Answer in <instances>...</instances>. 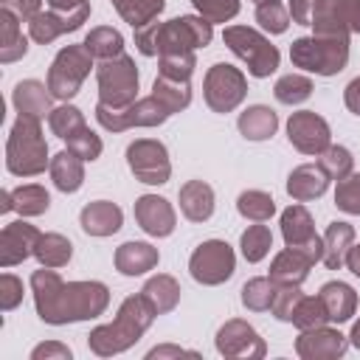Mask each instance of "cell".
Masks as SVG:
<instances>
[{"mask_svg": "<svg viewBox=\"0 0 360 360\" xmlns=\"http://www.w3.org/2000/svg\"><path fill=\"white\" fill-rule=\"evenodd\" d=\"M31 292L39 321L65 326L76 321L98 318L110 307V290L101 281H62L53 267L31 273Z\"/></svg>", "mask_w": 360, "mask_h": 360, "instance_id": "6da1fadb", "label": "cell"}, {"mask_svg": "<svg viewBox=\"0 0 360 360\" xmlns=\"http://www.w3.org/2000/svg\"><path fill=\"white\" fill-rule=\"evenodd\" d=\"M152 321H155V309L149 307V301L141 292L129 295L121 301L118 315L110 323H101L87 335V346L98 357L121 354L141 340V335L152 326Z\"/></svg>", "mask_w": 360, "mask_h": 360, "instance_id": "7a4b0ae2", "label": "cell"}, {"mask_svg": "<svg viewBox=\"0 0 360 360\" xmlns=\"http://www.w3.org/2000/svg\"><path fill=\"white\" fill-rule=\"evenodd\" d=\"M45 166H51V158L39 118L17 115L6 141V169L17 177H37L45 172Z\"/></svg>", "mask_w": 360, "mask_h": 360, "instance_id": "3957f363", "label": "cell"}, {"mask_svg": "<svg viewBox=\"0 0 360 360\" xmlns=\"http://www.w3.org/2000/svg\"><path fill=\"white\" fill-rule=\"evenodd\" d=\"M290 59L295 68L315 76H335L349 62V37L312 34L290 45Z\"/></svg>", "mask_w": 360, "mask_h": 360, "instance_id": "277c9868", "label": "cell"}, {"mask_svg": "<svg viewBox=\"0 0 360 360\" xmlns=\"http://www.w3.org/2000/svg\"><path fill=\"white\" fill-rule=\"evenodd\" d=\"M96 82H98V104L110 110H124L132 101H138V68L135 59L121 53L115 59H104L96 68Z\"/></svg>", "mask_w": 360, "mask_h": 360, "instance_id": "5b68a950", "label": "cell"}, {"mask_svg": "<svg viewBox=\"0 0 360 360\" xmlns=\"http://www.w3.org/2000/svg\"><path fill=\"white\" fill-rule=\"evenodd\" d=\"M222 39L225 45L248 65V73L256 76V79H264L270 73H276L278 68V48L264 37L259 34L256 28H248V25H228L222 31Z\"/></svg>", "mask_w": 360, "mask_h": 360, "instance_id": "8992f818", "label": "cell"}, {"mask_svg": "<svg viewBox=\"0 0 360 360\" xmlns=\"http://www.w3.org/2000/svg\"><path fill=\"white\" fill-rule=\"evenodd\" d=\"M90 68H93V53L84 48V42L82 45H65L53 56L51 70H48L51 96L59 101H70L82 90L84 79L90 76Z\"/></svg>", "mask_w": 360, "mask_h": 360, "instance_id": "52a82bcc", "label": "cell"}, {"mask_svg": "<svg viewBox=\"0 0 360 360\" xmlns=\"http://www.w3.org/2000/svg\"><path fill=\"white\" fill-rule=\"evenodd\" d=\"M214 37V25L205 17H174L158 25V56L163 53H194Z\"/></svg>", "mask_w": 360, "mask_h": 360, "instance_id": "ba28073f", "label": "cell"}, {"mask_svg": "<svg viewBox=\"0 0 360 360\" xmlns=\"http://www.w3.org/2000/svg\"><path fill=\"white\" fill-rule=\"evenodd\" d=\"M202 96L214 112H231L245 101L248 79L239 68H233L228 62H217L208 68V73L202 79Z\"/></svg>", "mask_w": 360, "mask_h": 360, "instance_id": "9c48e42d", "label": "cell"}, {"mask_svg": "<svg viewBox=\"0 0 360 360\" xmlns=\"http://www.w3.org/2000/svg\"><path fill=\"white\" fill-rule=\"evenodd\" d=\"M233 270H236L233 248L222 239H205L202 245L194 248V253L188 259L191 278L205 287H217V284L228 281L233 276Z\"/></svg>", "mask_w": 360, "mask_h": 360, "instance_id": "30bf717a", "label": "cell"}, {"mask_svg": "<svg viewBox=\"0 0 360 360\" xmlns=\"http://www.w3.org/2000/svg\"><path fill=\"white\" fill-rule=\"evenodd\" d=\"M172 112L155 98V96H146V98H138L132 101L129 107L124 110H110L104 104L96 107V121L107 129V132H124V129H132V127H158L169 118Z\"/></svg>", "mask_w": 360, "mask_h": 360, "instance_id": "8fae6325", "label": "cell"}, {"mask_svg": "<svg viewBox=\"0 0 360 360\" xmlns=\"http://www.w3.org/2000/svg\"><path fill=\"white\" fill-rule=\"evenodd\" d=\"M127 163H129V172L135 174V180H141L146 186H163L172 177L169 152L160 141H152V138L132 141L127 146Z\"/></svg>", "mask_w": 360, "mask_h": 360, "instance_id": "7c38bea8", "label": "cell"}, {"mask_svg": "<svg viewBox=\"0 0 360 360\" xmlns=\"http://www.w3.org/2000/svg\"><path fill=\"white\" fill-rule=\"evenodd\" d=\"M309 25L315 34H360V0H315Z\"/></svg>", "mask_w": 360, "mask_h": 360, "instance_id": "4fadbf2b", "label": "cell"}, {"mask_svg": "<svg viewBox=\"0 0 360 360\" xmlns=\"http://www.w3.org/2000/svg\"><path fill=\"white\" fill-rule=\"evenodd\" d=\"M287 138L304 155H321L332 146L329 124L312 110H298L287 118Z\"/></svg>", "mask_w": 360, "mask_h": 360, "instance_id": "5bb4252c", "label": "cell"}, {"mask_svg": "<svg viewBox=\"0 0 360 360\" xmlns=\"http://www.w3.org/2000/svg\"><path fill=\"white\" fill-rule=\"evenodd\" d=\"M217 352L222 357H239V360H262L267 354L264 340L259 338V332L248 323V321H225L217 329Z\"/></svg>", "mask_w": 360, "mask_h": 360, "instance_id": "9a60e30c", "label": "cell"}, {"mask_svg": "<svg viewBox=\"0 0 360 360\" xmlns=\"http://www.w3.org/2000/svg\"><path fill=\"white\" fill-rule=\"evenodd\" d=\"M349 349V338L340 335L332 326H315V329H301L295 338V354L301 360H338Z\"/></svg>", "mask_w": 360, "mask_h": 360, "instance_id": "2e32d148", "label": "cell"}, {"mask_svg": "<svg viewBox=\"0 0 360 360\" xmlns=\"http://www.w3.org/2000/svg\"><path fill=\"white\" fill-rule=\"evenodd\" d=\"M281 236H284V245L287 248L309 250L318 259L323 256V239L315 233L312 217H309V211L304 205H290L281 214Z\"/></svg>", "mask_w": 360, "mask_h": 360, "instance_id": "e0dca14e", "label": "cell"}, {"mask_svg": "<svg viewBox=\"0 0 360 360\" xmlns=\"http://www.w3.org/2000/svg\"><path fill=\"white\" fill-rule=\"evenodd\" d=\"M39 231L34 225H28L25 219H14L8 225H3L0 231V264L3 267H14L20 262H25L28 256H34Z\"/></svg>", "mask_w": 360, "mask_h": 360, "instance_id": "ac0fdd59", "label": "cell"}, {"mask_svg": "<svg viewBox=\"0 0 360 360\" xmlns=\"http://www.w3.org/2000/svg\"><path fill=\"white\" fill-rule=\"evenodd\" d=\"M135 222L149 233V236H169L177 225L174 208L166 197L158 194H143L135 200Z\"/></svg>", "mask_w": 360, "mask_h": 360, "instance_id": "d6986e66", "label": "cell"}, {"mask_svg": "<svg viewBox=\"0 0 360 360\" xmlns=\"http://www.w3.org/2000/svg\"><path fill=\"white\" fill-rule=\"evenodd\" d=\"M121 222H124V211L110 200L87 202L79 214V225L90 236H112L121 231Z\"/></svg>", "mask_w": 360, "mask_h": 360, "instance_id": "ffe728a7", "label": "cell"}, {"mask_svg": "<svg viewBox=\"0 0 360 360\" xmlns=\"http://www.w3.org/2000/svg\"><path fill=\"white\" fill-rule=\"evenodd\" d=\"M87 20V14H59V11H39L31 22H28V34L34 42L39 45H51L56 37L62 34H70V31H79L82 22Z\"/></svg>", "mask_w": 360, "mask_h": 360, "instance_id": "44dd1931", "label": "cell"}, {"mask_svg": "<svg viewBox=\"0 0 360 360\" xmlns=\"http://www.w3.org/2000/svg\"><path fill=\"white\" fill-rule=\"evenodd\" d=\"M329 188V174L321 169V163H301L287 177V194L295 202L318 200Z\"/></svg>", "mask_w": 360, "mask_h": 360, "instance_id": "7402d4cb", "label": "cell"}, {"mask_svg": "<svg viewBox=\"0 0 360 360\" xmlns=\"http://www.w3.org/2000/svg\"><path fill=\"white\" fill-rule=\"evenodd\" d=\"M315 262H321V259L312 256L309 250L284 248V250L276 253V259L270 262V278H273L276 284H301Z\"/></svg>", "mask_w": 360, "mask_h": 360, "instance_id": "603a6c76", "label": "cell"}, {"mask_svg": "<svg viewBox=\"0 0 360 360\" xmlns=\"http://www.w3.org/2000/svg\"><path fill=\"white\" fill-rule=\"evenodd\" d=\"M112 262H115V270L121 276H143V273L158 267L160 253L149 242H124L115 248Z\"/></svg>", "mask_w": 360, "mask_h": 360, "instance_id": "cb8c5ba5", "label": "cell"}, {"mask_svg": "<svg viewBox=\"0 0 360 360\" xmlns=\"http://www.w3.org/2000/svg\"><path fill=\"white\" fill-rule=\"evenodd\" d=\"M51 90H48V84H42V82H37V79H22V82H17V87H14V96H11V101H14V107H17V112L20 115H28V118H45V115H51Z\"/></svg>", "mask_w": 360, "mask_h": 360, "instance_id": "d4e9b609", "label": "cell"}, {"mask_svg": "<svg viewBox=\"0 0 360 360\" xmlns=\"http://www.w3.org/2000/svg\"><path fill=\"white\" fill-rule=\"evenodd\" d=\"M323 301V309L329 315V323H346L357 309V292L346 281H326L318 292Z\"/></svg>", "mask_w": 360, "mask_h": 360, "instance_id": "484cf974", "label": "cell"}, {"mask_svg": "<svg viewBox=\"0 0 360 360\" xmlns=\"http://www.w3.org/2000/svg\"><path fill=\"white\" fill-rule=\"evenodd\" d=\"M180 211L191 222H205L214 214V188L205 180H188L180 186Z\"/></svg>", "mask_w": 360, "mask_h": 360, "instance_id": "4316f807", "label": "cell"}, {"mask_svg": "<svg viewBox=\"0 0 360 360\" xmlns=\"http://www.w3.org/2000/svg\"><path fill=\"white\" fill-rule=\"evenodd\" d=\"M48 172H51L53 186H56L59 191H65V194L79 191L82 183H84V160H82L76 152H70V149L56 152V155L51 158Z\"/></svg>", "mask_w": 360, "mask_h": 360, "instance_id": "83f0119b", "label": "cell"}, {"mask_svg": "<svg viewBox=\"0 0 360 360\" xmlns=\"http://www.w3.org/2000/svg\"><path fill=\"white\" fill-rule=\"evenodd\" d=\"M321 239H323V256H321V262L329 270H340L346 264V253H349V248L354 242V228L349 222L335 219V222L326 225V231H323Z\"/></svg>", "mask_w": 360, "mask_h": 360, "instance_id": "f1b7e54d", "label": "cell"}, {"mask_svg": "<svg viewBox=\"0 0 360 360\" xmlns=\"http://www.w3.org/2000/svg\"><path fill=\"white\" fill-rule=\"evenodd\" d=\"M28 53V39L22 37L20 17L8 8H0V62H17Z\"/></svg>", "mask_w": 360, "mask_h": 360, "instance_id": "f546056e", "label": "cell"}, {"mask_svg": "<svg viewBox=\"0 0 360 360\" xmlns=\"http://www.w3.org/2000/svg\"><path fill=\"white\" fill-rule=\"evenodd\" d=\"M141 295L149 301V307L155 309V315H166V312H172V309L177 307V301H180V284H177L174 276L158 273V276H152V278L143 284Z\"/></svg>", "mask_w": 360, "mask_h": 360, "instance_id": "4dcf8cb0", "label": "cell"}, {"mask_svg": "<svg viewBox=\"0 0 360 360\" xmlns=\"http://www.w3.org/2000/svg\"><path fill=\"white\" fill-rule=\"evenodd\" d=\"M236 127L248 141H267L278 129V115L264 104H253L239 115Z\"/></svg>", "mask_w": 360, "mask_h": 360, "instance_id": "1f68e13d", "label": "cell"}, {"mask_svg": "<svg viewBox=\"0 0 360 360\" xmlns=\"http://www.w3.org/2000/svg\"><path fill=\"white\" fill-rule=\"evenodd\" d=\"M34 256L42 267H65L73 256V245L68 236L62 233H39L37 239V248H34Z\"/></svg>", "mask_w": 360, "mask_h": 360, "instance_id": "d6a6232c", "label": "cell"}, {"mask_svg": "<svg viewBox=\"0 0 360 360\" xmlns=\"http://www.w3.org/2000/svg\"><path fill=\"white\" fill-rule=\"evenodd\" d=\"M51 208V194L39 183H25L11 191V211L20 217H39Z\"/></svg>", "mask_w": 360, "mask_h": 360, "instance_id": "836d02e7", "label": "cell"}, {"mask_svg": "<svg viewBox=\"0 0 360 360\" xmlns=\"http://www.w3.org/2000/svg\"><path fill=\"white\" fill-rule=\"evenodd\" d=\"M152 96L174 115L180 110H186L191 104V84L188 82H177V79H166L158 73L155 84H152Z\"/></svg>", "mask_w": 360, "mask_h": 360, "instance_id": "e575fe53", "label": "cell"}, {"mask_svg": "<svg viewBox=\"0 0 360 360\" xmlns=\"http://www.w3.org/2000/svg\"><path fill=\"white\" fill-rule=\"evenodd\" d=\"M84 48L93 53V59H115L124 53V37L110 25H98L84 37Z\"/></svg>", "mask_w": 360, "mask_h": 360, "instance_id": "d590c367", "label": "cell"}, {"mask_svg": "<svg viewBox=\"0 0 360 360\" xmlns=\"http://www.w3.org/2000/svg\"><path fill=\"white\" fill-rule=\"evenodd\" d=\"M163 6H166V0H112V8L132 28H141V25H149L152 20H158Z\"/></svg>", "mask_w": 360, "mask_h": 360, "instance_id": "8d00e7d4", "label": "cell"}, {"mask_svg": "<svg viewBox=\"0 0 360 360\" xmlns=\"http://www.w3.org/2000/svg\"><path fill=\"white\" fill-rule=\"evenodd\" d=\"M236 211L250 222H267L276 214V200L262 188H248L236 200Z\"/></svg>", "mask_w": 360, "mask_h": 360, "instance_id": "74e56055", "label": "cell"}, {"mask_svg": "<svg viewBox=\"0 0 360 360\" xmlns=\"http://www.w3.org/2000/svg\"><path fill=\"white\" fill-rule=\"evenodd\" d=\"M239 248H242L245 262H250V264L262 262V259L270 253V248H273V233H270V228L262 225V222L248 225V231L239 236Z\"/></svg>", "mask_w": 360, "mask_h": 360, "instance_id": "f35d334b", "label": "cell"}, {"mask_svg": "<svg viewBox=\"0 0 360 360\" xmlns=\"http://www.w3.org/2000/svg\"><path fill=\"white\" fill-rule=\"evenodd\" d=\"M273 96H276V101H281L287 107H295V104H301L312 96V79L301 76V73H287L276 82Z\"/></svg>", "mask_w": 360, "mask_h": 360, "instance_id": "ab89813d", "label": "cell"}, {"mask_svg": "<svg viewBox=\"0 0 360 360\" xmlns=\"http://www.w3.org/2000/svg\"><path fill=\"white\" fill-rule=\"evenodd\" d=\"M48 127H51V132H53L56 138L68 141L70 135H76L79 129H84L87 121H84V115H82L79 107H73V104L65 101V104H59V107L51 110V115H48Z\"/></svg>", "mask_w": 360, "mask_h": 360, "instance_id": "60d3db41", "label": "cell"}, {"mask_svg": "<svg viewBox=\"0 0 360 360\" xmlns=\"http://www.w3.org/2000/svg\"><path fill=\"white\" fill-rule=\"evenodd\" d=\"M276 281L267 276H259V278H250V281H245V287H242V304L250 309V312H264V309H270L273 307V298H276Z\"/></svg>", "mask_w": 360, "mask_h": 360, "instance_id": "b9f144b4", "label": "cell"}, {"mask_svg": "<svg viewBox=\"0 0 360 360\" xmlns=\"http://www.w3.org/2000/svg\"><path fill=\"white\" fill-rule=\"evenodd\" d=\"M290 323L298 326V329L326 326V323H329V315H326V309H323V301H321L318 295H301V301H298L295 309H292Z\"/></svg>", "mask_w": 360, "mask_h": 360, "instance_id": "7bdbcfd3", "label": "cell"}, {"mask_svg": "<svg viewBox=\"0 0 360 360\" xmlns=\"http://www.w3.org/2000/svg\"><path fill=\"white\" fill-rule=\"evenodd\" d=\"M256 22L262 25V31L267 34H284L290 25V8L281 6L278 0H267L256 6Z\"/></svg>", "mask_w": 360, "mask_h": 360, "instance_id": "ee69618b", "label": "cell"}, {"mask_svg": "<svg viewBox=\"0 0 360 360\" xmlns=\"http://www.w3.org/2000/svg\"><path fill=\"white\" fill-rule=\"evenodd\" d=\"M321 169L329 174V180H343L352 174V166H354V158L346 146H329L326 152H321Z\"/></svg>", "mask_w": 360, "mask_h": 360, "instance_id": "f6af8a7d", "label": "cell"}, {"mask_svg": "<svg viewBox=\"0 0 360 360\" xmlns=\"http://www.w3.org/2000/svg\"><path fill=\"white\" fill-rule=\"evenodd\" d=\"M194 53H163L158 56V68H160V76L166 79H177V82H188L191 73H194Z\"/></svg>", "mask_w": 360, "mask_h": 360, "instance_id": "bcb514c9", "label": "cell"}, {"mask_svg": "<svg viewBox=\"0 0 360 360\" xmlns=\"http://www.w3.org/2000/svg\"><path fill=\"white\" fill-rule=\"evenodd\" d=\"M335 205L346 214L360 217V172H352L349 177L338 180L335 188Z\"/></svg>", "mask_w": 360, "mask_h": 360, "instance_id": "7dc6e473", "label": "cell"}, {"mask_svg": "<svg viewBox=\"0 0 360 360\" xmlns=\"http://www.w3.org/2000/svg\"><path fill=\"white\" fill-rule=\"evenodd\" d=\"M197 14L205 17L211 25L214 22H228L239 14V0H191Z\"/></svg>", "mask_w": 360, "mask_h": 360, "instance_id": "c3c4849f", "label": "cell"}, {"mask_svg": "<svg viewBox=\"0 0 360 360\" xmlns=\"http://www.w3.org/2000/svg\"><path fill=\"white\" fill-rule=\"evenodd\" d=\"M68 149L76 152L82 160H98V155H101L104 146H101V138L90 127H84V129H79L76 135L68 138Z\"/></svg>", "mask_w": 360, "mask_h": 360, "instance_id": "681fc988", "label": "cell"}, {"mask_svg": "<svg viewBox=\"0 0 360 360\" xmlns=\"http://www.w3.org/2000/svg\"><path fill=\"white\" fill-rule=\"evenodd\" d=\"M301 284H278L276 287V298H273V307H270V312L278 318V321H290L292 318V309H295V304L301 301V290H298Z\"/></svg>", "mask_w": 360, "mask_h": 360, "instance_id": "f907efd6", "label": "cell"}, {"mask_svg": "<svg viewBox=\"0 0 360 360\" xmlns=\"http://www.w3.org/2000/svg\"><path fill=\"white\" fill-rule=\"evenodd\" d=\"M20 301H22V281L11 273H3L0 276V307L11 312L14 307H20Z\"/></svg>", "mask_w": 360, "mask_h": 360, "instance_id": "816d5d0a", "label": "cell"}, {"mask_svg": "<svg viewBox=\"0 0 360 360\" xmlns=\"http://www.w3.org/2000/svg\"><path fill=\"white\" fill-rule=\"evenodd\" d=\"M158 25L160 22H149V25H141L135 28V48L143 53V56H158Z\"/></svg>", "mask_w": 360, "mask_h": 360, "instance_id": "f5cc1de1", "label": "cell"}, {"mask_svg": "<svg viewBox=\"0 0 360 360\" xmlns=\"http://www.w3.org/2000/svg\"><path fill=\"white\" fill-rule=\"evenodd\" d=\"M31 360H70V349L59 340H48L31 349Z\"/></svg>", "mask_w": 360, "mask_h": 360, "instance_id": "db71d44e", "label": "cell"}, {"mask_svg": "<svg viewBox=\"0 0 360 360\" xmlns=\"http://www.w3.org/2000/svg\"><path fill=\"white\" fill-rule=\"evenodd\" d=\"M0 3H3V8L14 11L22 22H31L42 11V0H0Z\"/></svg>", "mask_w": 360, "mask_h": 360, "instance_id": "11a10c76", "label": "cell"}, {"mask_svg": "<svg viewBox=\"0 0 360 360\" xmlns=\"http://www.w3.org/2000/svg\"><path fill=\"white\" fill-rule=\"evenodd\" d=\"M51 11L59 14H87L90 17V0H45Z\"/></svg>", "mask_w": 360, "mask_h": 360, "instance_id": "9f6ffc18", "label": "cell"}, {"mask_svg": "<svg viewBox=\"0 0 360 360\" xmlns=\"http://www.w3.org/2000/svg\"><path fill=\"white\" fill-rule=\"evenodd\" d=\"M290 17H292V22H298V25H309V20H312V8H315V0H290Z\"/></svg>", "mask_w": 360, "mask_h": 360, "instance_id": "6f0895ef", "label": "cell"}, {"mask_svg": "<svg viewBox=\"0 0 360 360\" xmlns=\"http://www.w3.org/2000/svg\"><path fill=\"white\" fill-rule=\"evenodd\" d=\"M149 360H163V357H200L197 352H191V349H183V346H172V343H166V346H155V349H149V354H146Z\"/></svg>", "mask_w": 360, "mask_h": 360, "instance_id": "680465c9", "label": "cell"}, {"mask_svg": "<svg viewBox=\"0 0 360 360\" xmlns=\"http://www.w3.org/2000/svg\"><path fill=\"white\" fill-rule=\"evenodd\" d=\"M343 101H346L349 112L360 115V76H357V79H352V82L346 84V90H343Z\"/></svg>", "mask_w": 360, "mask_h": 360, "instance_id": "91938a15", "label": "cell"}, {"mask_svg": "<svg viewBox=\"0 0 360 360\" xmlns=\"http://www.w3.org/2000/svg\"><path fill=\"white\" fill-rule=\"evenodd\" d=\"M346 267L360 278V242L349 248V253H346Z\"/></svg>", "mask_w": 360, "mask_h": 360, "instance_id": "94428289", "label": "cell"}, {"mask_svg": "<svg viewBox=\"0 0 360 360\" xmlns=\"http://www.w3.org/2000/svg\"><path fill=\"white\" fill-rule=\"evenodd\" d=\"M349 343L354 346V349H360V321L352 326V335H349Z\"/></svg>", "mask_w": 360, "mask_h": 360, "instance_id": "6125c7cd", "label": "cell"}, {"mask_svg": "<svg viewBox=\"0 0 360 360\" xmlns=\"http://www.w3.org/2000/svg\"><path fill=\"white\" fill-rule=\"evenodd\" d=\"M0 211H3V214L11 211V191H3V194H0Z\"/></svg>", "mask_w": 360, "mask_h": 360, "instance_id": "be15d7a7", "label": "cell"}, {"mask_svg": "<svg viewBox=\"0 0 360 360\" xmlns=\"http://www.w3.org/2000/svg\"><path fill=\"white\" fill-rule=\"evenodd\" d=\"M253 3H256V6H259V3H267V0H253Z\"/></svg>", "mask_w": 360, "mask_h": 360, "instance_id": "e7e4bbea", "label": "cell"}]
</instances>
